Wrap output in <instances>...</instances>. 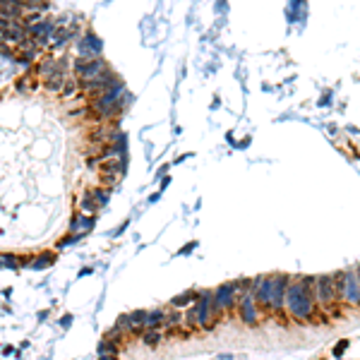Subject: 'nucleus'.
Masks as SVG:
<instances>
[{"instance_id": "1", "label": "nucleus", "mask_w": 360, "mask_h": 360, "mask_svg": "<svg viewBox=\"0 0 360 360\" xmlns=\"http://www.w3.org/2000/svg\"><path fill=\"white\" fill-rule=\"evenodd\" d=\"M315 281L312 279H298L295 283H291L286 288V303H288V310L293 315V320L305 324V322H312V305L317 303L315 300Z\"/></svg>"}, {"instance_id": "2", "label": "nucleus", "mask_w": 360, "mask_h": 360, "mask_svg": "<svg viewBox=\"0 0 360 360\" xmlns=\"http://www.w3.org/2000/svg\"><path fill=\"white\" fill-rule=\"evenodd\" d=\"M238 303V293H236V286L233 283H223L219 286L214 293H211V315L216 317H223L226 312H231Z\"/></svg>"}, {"instance_id": "3", "label": "nucleus", "mask_w": 360, "mask_h": 360, "mask_svg": "<svg viewBox=\"0 0 360 360\" xmlns=\"http://www.w3.org/2000/svg\"><path fill=\"white\" fill-rule=\"evenodd\" d=\"M315 300H317V305H320V310H334V305H336V295H334V281L331 276H317L315 279ZM336 320H341L343 315L341 312H331Z\"/></svg>"}, {"instance_id": "4", "label": "nucleus", "mask_w": 360, "mask_h": 360, "mask_svg": "<svg viewBox=\"0 0 360 360\" xmlns=\"http://www.w3.org/2000/svg\"><path fill=\"white\" fill-rule=\"evenodd\" d=\"M108 65H106V60L103 58H89V60H84V58H75V63H72V75L77 77V80H89V77H96L101 70H106Z\"/></svg>"}, {"instance_id": "5", "label": "nucleus", "mask_w": 360, "mask_h": 360, "mask_svg": "<svg viewBox=\"0 0 360 360\" xmlns=\"http://www.w3.org/2000/svg\"><path fill=\"white\" fill-rule=\"evenodd\" d=\"M238 310H240V320L245 322L247 326H255L259 322V312H257V303L252 298V288L247 293L238 295Z\"/></svg>"}, {"instance_id": "6", "label": "nucleus", "mask_w": 360, "mask_h": 360, "mask_svg": "<svg viewBox=\"0 0 360 360\" xmlns=\"http://www.w3.org/2000/svg\"><path fill=\"white\" fill-rule=\"evenodd\" d=\"M99 53H101V41L94 36V32H84L77 41V58L89 60V58H99Z\"/></svg>"}, {"instance_id": "7", "label": "nucleus", "mask_w": 360, "mask_h": 360, "mask_svg": "<svg viewBox=\"0 0 360 360\" xmlns=\"http://www.w3.org/2000/svg\"><path fill=\"white\" fill-rule=\"evenodd\" d=\"M94 223H96V214H77L75 216V221L70 223V231L72 233H89L91 228H94Z\"/></svg>"}, {"instance_id": "8", "label": "nucleus", "mask_w": 360, "mask_h": 360, "mask_svg": "<svg viewBox=\"0 0 360 360\" xmlns=\"http://www.w3.org/2000/svg\"><path fill=\"white\" fill-rule=\"evenodd\" d=\"M139 339H142L149 348H154V346H159V341L163 339V334H161V329H149V326H144V331L139 334Z\"/></svg>"}, {"instance_id": "9", "label": "nucleus", "mask_w": 360, "mask_h": 360, "mask_svg": "<svg viewBox=\"0 0 360 360\" xmlns=\"http://www.w3.org/2000/svg\"><path fill=\"white\" fill-rule=\"evenodd\" d=\"M80 209H82V214H96L101 206L96 204V200H94V195H91V190L89 192H84V197L80 200Z\"/></svg>"}, {"instance_id": "10", "label": "nucleus", "mask_w": 360, "mask_h": 360, "mask_svg": "<svg viewBox=\"0 0 360 360\" xmlns=\"http://www.w3.org/2000/svg\"><path fill=\"white\" fill-rule=\"evenodd\" d=\"M120 346L116 339H111V336H106L103 341H101V346H99V356H118Z\"/></svg>"}, {"instance_id": "11", "label": "nucleus", "mask_w": 360, "mask_h": 360, "mask_svg": "<svg viewBox=\"0 0 360 360\" xmlns=\"http://www.w3.org/2000/svg\"><path fill=\"white\" fill-rule=\"evenodd\" d=\"M144 326H149V329H161V326H163V310H152V312H147Z\"/></svg>"}, {"instance_id": "12", "label": "nucleus", "mask_w": 360, "mask_h": 360, "mask_svg": "<svg viewBox=\"0 0 360 360\" xmlns=\"http://www.w3.org/2000/svg\"><path fill=\"white\" fill-rule=\"evenodd\" d=\"M111 188H103V185H96L94 190H91V195H94V200H96V204L99 206H103V204H108V200H111Z\"/></svg>"}, {"instance_id": "13", "label": "nucleus", "mask_w": 360, "mask_h": 360, "mask_svg": "<svg viewBox=\"0 0 360 360\" xmlns=\"http://www.w3.org/2000/svg\"><path fill=\"white\" fill-rule=\"evenodd\" d=\"M197 295H200L197 291H188V293L178 295V298H175V300H173L171 305H173V308H185V305H192V303L197 300Z\"/></svg>"}, {"instance_id": "14", "label": "nucleus", "mask_w": 360, "mask_h": 360, "mask_svg": "<svg viewBox=\"0 0 360 360\" xmlns=\"http://www.w3.org/2000/svg\"><path fill=\"white\" fill-rule=\"evenodd\" d=\"M53 262H55V255H51V252H43L39 259H34V262H32V267H34V269H46V267H51Z\"/></svg>"}, {"instance_id": "15", "label": "nucleus", "mask_w": 360, "mask_h": 360, "mask_svg": "<svg viewBox=\"0 0 360 360\" xmlns=\"http://www.w3.org/2000/svg\"><path fill=\"white\" fill-rule=\"evenodd\" d=\"M122 178V175H118V173H101V180H99V185H103V188H116L118 185V180Z\"/></svg>"}, {"instance_id": "16", "label": "nucleus", "mask_w": 360, "mask_h": 360, "mask_svg": "<svg viewBox=\"0 0 360 360\" xmlns=\"http://www.w3.org/2000/svg\"><path fill=\"white\" fill-rule=\"evenodd\" d=\"M77 240H80V236H77V233H70V236H65V238L58 242V247H70V245H75Z\"/></svg>"}, {"instance_id": "17", "label": "nucleus", "mask_w": 360, "mask_h": 360, "mask_svg": "<svg viewBox=\"0 0 360 360\" xmlns=\"http://www.w3.org/2000/svg\"><path fill=\"white\" fill-rule=\"evenodd\" d=\"M346 348H348V339H341V341L336 343V348H334V356H336V358H341Z\"/></svg>"}, {"instance_id": "18", "label": "nucleus", "mask_w": 360, "mask_h": 360, "mask_svg": "<svg viewBox=\"0 0 360 360\" xmlns=\"http://www.w3.org/2000/svg\"><path fill=\"white\" fill-rule=\"evenodd\" d=\"M197 247V242H190V245H185L183 250H180V255H185V252H190V250H195Z\"/></svg>"}, {"instance_id": "19", "label": "nucleus", "mask_w": 360, "mask_h": 360, "mask_svg": "<svg viewBox=\"0 0 360 360\" xmlns=\"http://www.w3.org/2000/svg\"><path fill=\"white\" fill-rule=\"evenodd\" d=\"M99 360H118V356H99Z\"/></svg>"}]
</instances>
